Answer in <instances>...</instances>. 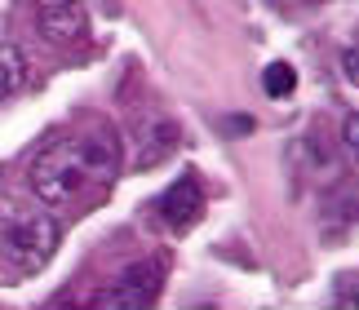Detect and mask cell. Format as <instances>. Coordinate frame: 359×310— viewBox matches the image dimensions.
Wrapping results in <instances>:
<instances>
[{"label":"cell","mask_w":359,"mask_h":310,"mask_svg":"<svg viewBox=\"0 0 359 310\" xmlns=\"http://www.w3.org/2000/svg\"><path fill=\"white\" fill-rule=\"evenodd\" d=\"M22 84H27V58H22V49L0 45V102L13 97Z\"/></svg>","instance_id":"cell-6"},{"label":"cell","mask_w":359,"mask_h":310,"mask_svg":"<svg viewBox=\"0 0 359 310\" xmlns=\"http://www.w3.org/2000/svg\"><path fill=\"white\" fill-rule=\"evenodd\" d=\"M85 32H89V13H85L80 0H58V5L40 9V36L45 40L76 45V40H85Z\"/></svg>","instance_id":"cell-4"},{"label":"cell","mask_w":359,"mask_h":310,"mask_svg":"<svg viewBox=\"0 0 359 310\" xmlns=\"http://www.w3.org/2000/svg\"><path fill=\"white\" fill-rule=\"evenodd\" d=\"M341 306H359V288H341Z\"/></svg>","instance_id":"cell-11"},{"label":"cell","mask_w":359,"mask_h":310,"mask_svg":"<svg viewBox=\"0 0 359 310\" xmlns=\"http://www.w3.org/2000/svg\"><path fill=\"white\" fill-rule=\"evenodd\" d=\"M341 137H346V147H351V155L359 160V116H346V129H341Z\"/></svg>","instance_id":"cell-9"},{"label":"cell","mask_w":359,"mask_h":310,"mask_svg":"<svg viewBox=\"0 0 359 310\" xmlns=\"http://www.w3.org/2000/svg\"><path fill=\"white\" fill-rule=\"evenodd\" d=\"M160 275H164V262H137L129 266V271L120 275V284L116 288H102V292H93V306H129V310H142L156 302V288H160Z\"/></svg>","instance_id":"cell-3"},{"label":"cell","mask_w":359,"mask_h":310,"mask_svg":"<svg viewBox=\"0 0 359 310\" xmlns=\"http://www.w3.org/2000/svg\"><path fill=\"white\" fill-rule=\"evenodd\" d=\"M53 248H58V227H53L49 217H22L5 231V252L27 275L40 271V266L53 257Z\"/></svg>","instance_id":"cell-2"},{"label":"cell","mask_w":359,"mask_h":310,"mask_svg":"<svg viewBox=\"0 0 359 310\" xmlns=\"http://www.w3.org/2000/svg\"><path fill=\"white\" fill-rule=\"evenodd\" d=\"M196 213H200V182H196V173H182L160 195V217L169 222L173 231H187L191 222H196Z\"/></svg>","instance_id":"cell-5"},{"label":"cell","mask_w":359,"mask_h":310,"mask_svg":"<svg viewBox=\"0 0 359 310\" xmlns=\"http://www.w3.org/2000/svg\"><path fill=\"white\" fill-rule=\"evenodd\" d=\"M147 137H151V147L137 155V164H156L160 155H169L173 142H177V129H173V124H151V133H147Z\"/></svg>","instance_id":"cell-7"},{"label":"cell","mask_w":359,"mask_h":310,"mask_svg":"<svg viewBox=\"0 0 359 310\" xmlns=\"http://www.w3.org/2000/svg\"><path fill=\"white\" fill-rule=\"evenodd\" d=\"M341 67H346L351 84H359V49H351V53H346V62H341Z\"/></svg>","instance_id":"cell-10"},{"label":"cell","mask_w":359,"mask_h":310,"mask_svg":"<svg viewBox=\"0 0 359 310\" xmlns=\"http://www.w3.org/2000/svg\"><path fill=\"white\" fill-rule=\"evenodd\" d=\"M262 89H266L271 97H288V93H293V67H288V62H271L266 76H262Z\"/></svg>","instance_id":"cell-8"},{"label":"cell","mask_w":359,"mask_h":310,"mask_svg":"<svg viewBox=\"0 0 359 310\" xmlns=\"http://www.w3.org/2000/svg\"><path fill=\"white\" fill-rule=\"evenodd\" d=\"M120 173V142L107 129L62 137L36 155L32 164V191L45 204H80L85 195H98Z\"/></svg>","instance_id":"cell-1"}]
</instances>
